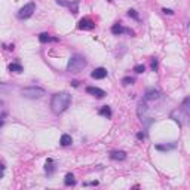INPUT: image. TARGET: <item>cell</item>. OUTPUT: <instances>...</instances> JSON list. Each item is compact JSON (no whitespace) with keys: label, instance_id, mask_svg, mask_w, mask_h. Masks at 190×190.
<instances>
[{"label":"cell","instance_id":"cell-1","mask_svg":"<svg viewBox=\"0 0 190 190\" xmlns=\"http://www.w3.org/2000/svg\"><path fill=\"white\" fill-rule=\"evenodd\" d=\"M71 104V95L67 92H58L55 94L51 100V109L55 115L64 113Z\"/></svg>","mask_w":190,"mask_h":190},{"label":"cell","instance_id":"cell-2","mask_svg":"<svg viewBox=\"0 0 190 190\" xmlns=\"http://www.w3.org/2000/svg\"><path fill=\"white\" fill-rule=\"evenodd\" d=\"M86 59H85V57H82V55H79V54H76V55H73L70 59H68V64H67V70L70 71V73H79L80 70H83L85 67H86Z\"/></svg>","mask_w":190,"mask_h":190},{"label":"cell","instance_id":"cell-3","mask_svg":"<svg viewBox=\"0 0 190 190\" xmlns=\"http://www.w3.org/2000/svg\"><path fill=\"white\" fill-rule=\"evenodd\" d=\"M45 89L39 88V86H28V88H24L21 91V95L24 98H28V100H39L45 95Z\"/></svg>","mask_w":190,"mask_h":190},{"label":"cell","instance_id":"cell-4","mask_svg":"<svg viewBox=\"0 0 190 190\" xmlns=\"http://www.w3.org/2000/svg\"><path fill=\"white\" fill-rule=\"evenodd\" d=\"M34 11H36V5L34 3H27L18 11V18L20 20H27L34 14Z\"/></svg>","mask_w":190,"mask_h":190},{"label":"cell","instance_id":"cell-5","mask_svg":"<svg viewBox=\"0 0 190 190\" xmlns=\"http://www.w3.org/2000/svg\"><path fill=\"white\" fill-rule=\"evenodd\" d=\"M86 92L89 95H92V97H95V98H104L106 97V92L103 89L97 88V86H88L86 88Z\"/></svg>","mask_w":190,"mask_h":190},{"label":"cell","instance_id":"cell-6","mask_svg":"<svg viewBox=\"0 0 190 190\" xmlns=\"http://www.w3.org/2000/svg\"><path fill=\"white\" fill-rule=\"evenodd\" d=\"M77 28H79V30H94V28H95V22L91 21L89 18H83V20L79 21Z\"/></svg>","mask_w":190,"mask_h":190},{"label":"cell","instance_id":"cell-7","mask_svg":"<svg viewBox=\"0 0 190 190\" xmlns=\"http://www.w3.org/2000/svg\"><path fill=\"white\" fill-rule=\"evenodd\" d=\"M144 97H146V100H149V101H154V100H157V98L160 97V92H159L157 89H154V88H149V89L146 91V94H144Z\"/></svg>","mask_w":190,"mask_h":190},{"label":"cell","instance_id":"cell-8","mask_svg":"<svg viewBox=\"0 0 190 190\" xmlns=\"http://www.w3.org/2000/svg\"><path fill=\"white\" fill-rule=\"evenodd\" d=\"M112 33L113 34H116V36H119V34H122V33H129V34H134L129 28H125V27H122V24H115L113 27H112Z\"/></svg>","mask_w":190,"mask_h":190},{"label":"cell","instance_id":"cell-9","mask_svg":"<svg viewBox=\"0 0 190 190\" xmlns=\"http://www.w3.org/2000/svg\"><path fill=\"white\" fill-rule=\"evenodd\" d=\"M91 76H92V79H104V77L107 76V70L103 68V67L95 68V70L91 73Z\"/></svg>","mask_w":190,"mask_h":190},{"label":"cell","instance_id":"cell-10","mask_svg":"<svg viewBox=\"0 0 190 190\" xmlns=\"http://www.w3.org/2000/svg\"><path fill=\"white\" fill-rule=\"evenodd\" d=\"M146 113H147V104H146V101L141 100V101H138V106H137V115L140 119H143Z\"/></svg>","mask_w":190,"mask_h":190},{"label":"cell","instance_id":"cell-11","mask_svg":"<svg viewBox=\"0 0 190 190\" xmlns=\"http://www.w3.org/2000/svg\"><path fill=\"white\" fill-rule=\"evenodd\" d=\"M110 157L113 160H125L126 159V153L122 152V150H115V152L110 153Z\"/></svg>","mask_w":190,"mask_h":190},{"label":"cell","instance_id":"cell-12","mask_svg":"<svg viewBox=\"0 0 190 190\" xmlns=\"http://www.w3.org/2000/svg\"><path fill=\"white\" fill-rule=\"evenodd\" d=\"M55 169H57L55 162H54L52 159H48V160H46V165H45V171H46V174H48V175H52V174L55 172Z\"/></svg>","mask_w":190,"mask_h":190},{"label":"cell","instance_id":"cell-13","mask_svg":"<svg viewBox=\"0 0 190 190\" xmlns=\"http://www.w3.org/2000/svg\"><path fill=\"white\" fill-rule=\"evenodd\" d=\"M59 143H61V146H70L71 143H73V140H71V137L68 135V134H62L61 135V140H59Z\"/></svg>","mask_w":190,"mask_h":190},{"label":"cell","instance_id":"cell-14","mask_svg":"<svg viewBox=\"0 0 190 190\" xmlns=\"http://www.w3.org/2000/svg\"><path fill=\"white\" fill-rule=\"evenodd\" d=\"M9 71L21 73V71H22V65H21V64H18V62H12V64H9Z\"/></svg>","mask_w":190,"mask_h":190},{"label":"cell","instance_id":"cell-15","mask_svg":"<svg viewBox=\"0 0 190 190\" xmlns=\"http://www.w3.org/2000/svg\"><path fill=\"white\" fill-rule=\"evenodd\" d=\"M74 183H76V180H74V175L68 172V174L65 175V180H64V184H65V186H74Z\"/></svg>","mask_w":190,"mask_h":190},{"label":"cell","instance_id":"cell-16","mask_svg":"<svg viewBox=\"0 0 190 190\" xmlns=\"http://www.w3.org/2000/svg\"><path fill=\"white\" fill-rule=\"evenodd\" d=\"M39 40H40L42 43H48V42H51V40H54V42H55L57 39H52L48 33H42V34L39 36Z\"/></svg>","mask_w":190,"mask_h":190},{"label":"cell","instance_id":"cell-17","mask_svg":"<svg viewBox=\"0 0 190 190\" xmlns=\"http://www.w3.org/2000/svg\"><path fill=\"white\" fill-rule=\"evenodd\" d=\"M100 115H101V116H106V117H110V116H112V110H110V107H109V106H104V107L100 110Z\"/></svg>","mask_w":190,"mask_h":190},{"label":"cell","instance_id":"cell-18","mask_svg":"<svg viewBox=\"0 0 190 190\" xmlns=\"http://www.w3.org/2000/svg\"><path fill=\"white\" fill-rule=\"evenodd\" d=\"M174 147H175V143L168 144V146H162V144H157V146H156V149H157V150H162V152H165V150H171V149H174Z\"/></svg>","mask_w":190,"mask_h":190},{"label":"cell","instance_id":"cell-19","mask_svg":"<svg viewBox=\"0 0 190 190\" xmlns=\"http://www.w3.org/2000/svg\"><path fill=\"white\" fill-rule=\"evenodd\" d=\"M77 6H79V0H74L73 3L68 5V8H70V11H71L73 14H77Z\"/></svg>","mask_w":190,"mask_h":190},{"label":"cell","instance_id":"cell-20","mask_svg":"<svg viewBox=\"0 0 190 190\" xmlns=\"http://www.w3.org/2000/svg\"><path fill=\"white\" fill-rule=\"evenodd\" d=\"M134 71H135V73H144V71H146V67H144L143 64H138V65L134 67Z\"/></svg>","mask_w":190,"mask_h":190},{"label":"cell","instance_id":"cell-21","mask_svg":"<svg viewBox=\"0 0 190 190\" xmlns=\"http://www.w3.org/2000/svg\"><path fill=\"white\" fill-rule=\"evenodd\" d=\"M122 83L126 86V85H132L134 83V77H123L122 79Z\"/></svg>","mask_w":190,"mask_h":190},{"label":"cell","instance_id":"cell-22","mask_svg":"<svg viewBox=\"0 0 190 190\" xmlns=\"http://www.w3.org/2000/svg\"><path fill=\"white\" fill-rule=\"evenodd\" d=\"M9 91H11V88H9L8 85H5V83L0 82V92H9Z\"/></svg>","mask_w":190,"mask_h":190},{"label":"cell","instance_id":"cell-23","mask_svg":"<svg viewBox=\"0 0 190 190\" xmlns=\"http://www.w3.org/2000/svg\"><path fill=\"white\" fill-rule=\"evenodd\" d=\"M128 15L129 17H132V18H135V20H138V14L134 11V9H131V11H128Z\"/></svg>","mask_w":190,"mask_h":190},{"label":"cell","instance_id":"cell-24","mask_svg":"<svg viewBox=\"0 0 190 190\" xmlns=\"http://www.w3.org/2000/svg\"><path fill=\"white\" fill-rule=\"evenodd\" d=\"M83 186H98V181H89V183H83Z\"/></svg>","mask_w":190,"mask_h":190},{"label":"cell","instance_id":"cell-25","mask_svg":"<svg viewBox=\"0 0 190 190\" xmlns=\"http://www.w3.org/2000/svg\"><path fill=\"white\" fill-rule=\"evenodd\" d=\"M162 12H163L165 15H172V14H174L171 9H166V8H165V9H162Z\"/></svg>","mask_w":190,"mask_h":190},{"label":"cell","instance_id":"cell-26","mask_svg":"<svg viewBox=\"0 0 190 190\" xmlns=\"http://www.w3.org/2000/svg\"><path fill=\"white\" fill-rule=\"evenodd\" d=\"M152 68H153V70H156V68H157V61H156V59L152 62Z\"/></svg>","mask_w":190,"mask_h":190},{"label":"cell","instance_id":"cell-27","mask_svg":"<svg viewBox=\"0 0 190 190\" xmlns=\"http://www.w3.org/2000/svg\"><path fill=\"white\" fill-rule=\"evenodd\" d=\"M137 138H138V140H144V134H143V132L137 134Z\"/></svg>","mask_w":190,"mask_h":190},{"label":"cell","instance_id":"cell-28","mask_svg":"<svg viewBox=\"0 0 190 190\" xmlns=\"http://www.w3.org/2000/svg\"><path fill=\"white\" fill-rule=\"evenodd\" d=\"M3 171H5V166H3V165H0V172H3Z\"/></svg>","mask_w":190,"mask_h":190},{"label":"cell","instance_id":"cell-29","mask_svg":"<svg viewBox=\"0 0 190 190\" xmlns=\"http://www.w3.org/2000/svg\"><path fill=\"white\" fill-rule=\"evenodd\" d=\"M3 104H5V103H3V100H0V107H2Z\"/></svg>","mask_w":190,"mask_h":190},{"label":"cell","instance_id":"cell-30","mask_svg":"<svg viewBox=\"0 0 190 190\" xmlns=\"http://www.w3.org/2000/svg\"><path fill=\"white\" fill-rule=\"evenodd\" d=\"M3 125V120H0V126H2Z\"/></svg>","mask_w":190,"mask_h":190}]
</instances>
